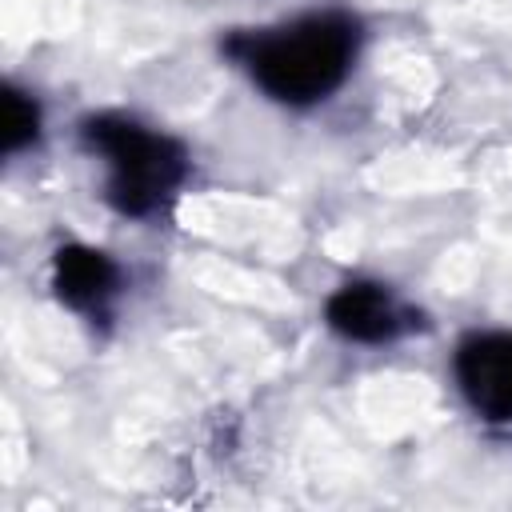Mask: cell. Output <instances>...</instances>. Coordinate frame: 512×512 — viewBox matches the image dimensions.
<instances>
[{
	"instance_id": "1",
	"label": "cell",
	"mask_w": 512,
	"mask_h": 512,
	"mask_svg": "<svg viewBox=\"0 0 512 512\" xmlns=\"http://www.w3.org/2000/svg\"><path fill=\"white\" fill-rule=\"evenodd\" d=\"M356 40V20L340 12H316L268 32H240L224 48L248 64L268 96L284 104H316L348 76Z\"/></svg>"
},
{
	"instance_id": "2",
	"label": "cell",
	"mask_w": 512,
	"mask_h": 512,
	"mask_svg": "<svg viewBox=\"0 0 512 512\" xmlns=\"http://www.w3.org/2000/svg\"><path fill=\"white\" fill-rule=\"evenodd\" d=\"M84 140L108 160V200L124 216H148L184 180V148L128 116L84 120Z\"/></svg>"
},
{
	"instance_id": "3",
	"label": "cell",
	"mask_w": 512,
	"mask_h": 512,
	"mask_svg": "<svg viewBox=\"0 0 512 512\" xmlns=\"http://www.w3.org/2000/svg\"><path fill=\"white\" fill-rule=\"evenodd\" d=\"M456 380L484 420H512V332H472L456 348Z\"/></svg>"
},
{
	"instance_id": "4",
	"label": "cell",
	"mask_w": 512,
	"mask_h": 512,
	"mask_svg": "<svg viewBox=\"0 0 512 512\" xmlns=\"http://www.w3.org/2000/svg\"><path fill=\"white\" fill-rule=\"evenodd\" d=\"M324 316L340 336L360 340V344H380L400 332V312H396L388 288L368 284V280H352V284L336 288L324 304Z\"/></svg>"
},
{
	"instance_id": "5",
	"label": "cell",
	"mask_w": 512,
	"mask_h": 512,
	"mask_svg": "<svg viewBox=\"0 0 512 512\" xmlns=\"http://www.w3.org/2000/svg\"><path fill=\"white\" fill-rule=\"evenodd\" d=\"M116 280H120L116 264L104 252L84 248V244H68L52 260V284H56L60 300L72 308H84V312L100 308L116 292Z\"/></svg>"
},
{
	"instance_id": "6",
	"label": "cell",
	"mask_w": 512,
	"mask_h": 512,
	"mask_svg": "<svg viewBox=\"0 0 512 512\" xmlns=\"http://www.w3.org/2000/svg\"><path fill=\"white\" fill-rule=\"evenodd\" d=\"M36 132H40V108H36V100L24 96V92H16V88H8L4 92V128H0L4 152H20L24 144L36 140Z\"/></svg>"
}]
</instances>
